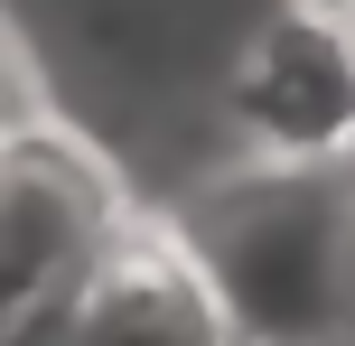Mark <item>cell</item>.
Masks as SVG:
<instances>
[{
    "mask_svg": "<svg viewBox=\"0 0 355 346\" xmlns=\"http://www.w3.org/2000/svg\"><path fill=\"white\" fill-rule=\"evenodd\" d=\"M168 225L196 253L234 346H355V150H252L243 168L206 178Z\"/></svg>",
    "mask_w": 355,
    "mask_h": 346,
    "instance_id": "1",
    "label": "cell"
},
{
    "mask_svg": "<svg viewBox=\"0 0 355 346\" xmlns=\"http://www.w3.org/2000/svg\"><path fill=\"white\" fill-rule=\"evenodd\" d=\"M122 178L75 141L66 122L28 112L0 131V337L19 318L56 309L66 281L94 262V243L122 225Z\"/></svg>",
    "mask_w": 355,
    "mask_h": 346,
    "instance_id": "2",
    "label": "cell"
},
{
    "mask_svg": "<svg viewBox=\"0 0 355 346\" xmlns=\"http://www.w3.org/2000/svg\"><path fill=\"white\" fill-rule=\"evenodd\" d=\"M225 112L271 159L355 150V28L327 0H281L225 66Z\"/></svg>",
    "mask_w": 355,
    "mask_h": 346,
    "instance_id": "3",
    "label": "cell"
},
{
    "mask_svg": "<svg viewBox=\"0 0 355 346\" xmlns=\"http://www.w3.org/2000/svg\"><path fill=\"white\" fill-rule=\"evenodd\" d=\"M47 346H234L178 225L122 216L47 309Z\"/></svg>",
    "mask_w": 355,
    "mask_h": 346,
    "instance_id": "4",
    "label": "cell"
},
{
    "mask_svg": "<svg viewBox=\"0 0 355 346\" xmlns=\"http://www.w3.org/2000/svg\"><path fill=\"white\" fill-rule=\"evenodd\" d=\"M28 112H37V85H28V66H19V47L0 37V131L28 122Z\"/></svg>",
    "mask_w": 355,
    "mask_h": 346,
    "instance_id": "5",
    "label": "cell"
},
{
    "mask_svg": "<svg viewBox=\"0 0 355 346\" xmlns=\"http://www.w3.org/2000/svg\"><path fill=\"white\" fill-rule=\"evenodd\" d=\"M0 346H47V309H37V318H19V328L0 337Z\"/></svg>",
    "mask_w": 355,
    "mask_h": 346,
    "instance_id": "6",
    "label": "cell"
},
{
    "mask_svg": "<svg viewBox=\"0 0 355 346\" xmlns=\"http://www.w3.org/2000/svg\"><path fill=\"white\" fill-rule=\"evenodd\" d=\"M327 10H355V0H327Z\"/></svg>",
    "mask_w": 355,
    "mask_h": 346,
    "instance_id": "7",
    "label": "cell"
},
{
    "mask_svg": "<svg viewBox=\"0 0 355 346\" xmlns=\"http://www.w3.org/2000/svg\"><path fill=\"white\" fill-rule=\"evenodd\" d=\"M346 28H355V10H346Z\"/></svg>",
    "mask_w": 355,
    "mask_h": 346,
    "instance_id": "8",
    "label": "cell"
}]
</instances>
